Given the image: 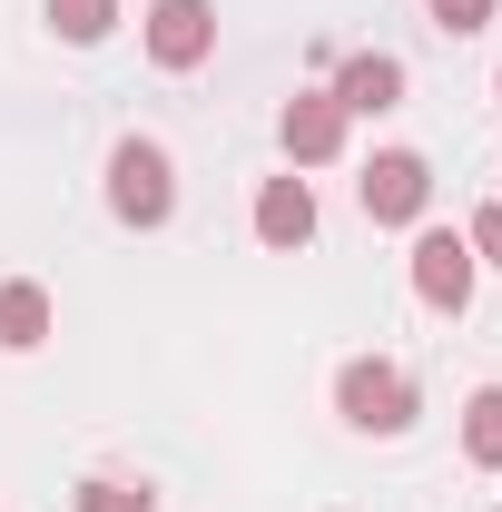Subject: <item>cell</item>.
<instances>
[{
  "mask_svg": "<svg viewBox=\"0 0 502 512\" xmlns=\"http://www.w3.org/2000/svg\"><path fill=\"white\" fill-rule=\"evenodd\" d=\"M424 10H434V30H453V40H473L493 20V0H424Z\"/></svg>",
  "mask_w": 502,
  "mask_h": 512,
  "instance_id": "cell-13",
  "label": "cell"
},
{
  "mask_svg": "<svg viewBox=\"0 0 502 512\" xmlns=\"http://www.w3.org/2000/svg\"><path fill=\"white\" fill-rule=\"evenodd\" d=\"M0 345H10V355L50 345V286H30V276H10V286H0Z\"/></svg>",
  "mask_w": 502,
  "mask_h": 512,
  "instance_id": "cell-9",
  "label": "cell"
},
{
  "mask_svg": "<svg viewBox=\"0 0 502 512\" xmlns=\"http://www.w3.org/2000/svg\"><path fill=\"white\" fill-rule=\"evenodd\" d=\"M335 109H345V119H384V109H404V60H394V50L345 60V69H335Z\"/></svg>",
  "mask_w": 502,
  "mask_h": 512,
  "instance_id": "cell-7",
  "label": "cell"
},
{
  "mask_svg": "<svg viewBox=\"0 0 502 512\" xmlns=\"http://www.w3.org/2000/svg\"><path fill=\"white\" fill-rule=\"evenodd\" d=\"M473 266H483V256H473V237L424 227V237H414V296H424L434 316H463V306H473Z\"/></svg>",
  "mask_w": 502,
  "mask_h": 512,
  "instance_id": "cell-4",
  "label": "cell"
},
{
  "mask_svg": "<svg viewBox=\"0 0 502 512\" xmlns=\"http://www.w3.org/2000/svg\"><path fill=\"white\" fill-rule=\"evenodd\" d=\"M50 30L89 50V40H109V30H119V0H50Z\"/></svg>",
  "mask_w": 502,
  "mask_h": 512,
  "instance_id": "cell-12",
  "label": "cell"
},
{
  "mask_svg": "<svg viewBox=\"0 0 502 512\" xmlns=\"http://www.w3.org/2000/svg\"><path fill=\"white\" fill-rule=\"evenodd\" d=\"M69 503H79V512H158V493H148V483H128V473H89Z\"/></svg>",
  "mask_w": 502,
  "mask_h": 512,
  "instance_id": "cell-11",
  "label": "cell"
},
{
  "mask_svg": "<svg viewBox=\"0 0 502 512\" xmlns=\"http://www.w3.org/2000/svg\"><path fill=\"white\" fill-rule=\"evenodd\" d=\"M335 414H345L355 434H404V424H414V375L384 365V355H355V365L335 375Z\"/></svg>",
  "mask_w": 502,
  "mask_h": 512,
  "instance_id": "cell-2",
  "label": "cell"
},
{
  "mask_svg": "<svg viewBox=\"0 0 502 512\" xmlns=\"http://www.w3.org/2000/svg\"><path fill=\"white\" fill-rule=\"evenodd\" d=\"M109 207H119L128 227H168L178 217V168H168L158 138H119L109 148Z\"/></svg>",
  "mask_w": 502,
  "mask_h": 512,
  "instance_id": "cell-1",
  "label": "cell"
},
{
  "mask_svg": "<svg viewBox=\"0 0 502 512\" xmlns=\"http://www.w3.org/2000/svg\"><path fill=\"white\" fill-rule=\"evenodd\" d=\"M463 237H473V256H493V266H502V207H483V217H473Z\"/></svg>",
  "mask_w": 502,
  "mask_h": 512,
  "instance_id": "cell-14",
  "label": "cell"
},
{
  "mask_svg": "<svg viewBox=\"0 0 502 512\" xmlns=\"http://www.w3.org/2000/svg\"><path fill=\"white\" fill-rule=\"evenodd\" d=\"M463 453H473L483 473H502V384H483V394L463 404Z\"/></svg>",
  "mask_w": 502,
  "mask_h": 512,
  "instance_id": "cell-10",
  "label": "cell"
},
{
  "mask_svg": "<svg viewBox=\"0 0 502 512\" xmlns=\"http://www.w3.org/2000/svg\"><path fill=\"white\" fill-rule=\"evenodd\" d=\"M286 158H296V168H325V158H345V109H335V89H296V99H286Z\"/></svg>",
  "mask_w": 502,
  "mask_h": 512,
  "instance_id": "cell-6",
  "label": "cell"
},
{
  "mask_svg": "<svg viewBox=\"0 0 502 512\" xmlns=\"http://www.w3.org/2000/svg\"><path fill=\"white\" fill-rule=\"evenodd\" d=\"M256 237H266V247H306L315 237V188L306 178H266V188H256Z\"/></svg>",
  "mask_w": 502,
  "mask_h": 512,
  "instance_id": "cell-8",
  "label": "cell"
},
{
  "mask_svg": "<svg viewBox=\"0 0 502 512\" xmlns=\"http://www.w3.org/2000/svg\"><path fill=\"white\" fill-rule=\"evenodd\" d=\"M355 197H365V217H375V227H414V217L434 207V168H424L414 148H375V158H365V178H355Z\"/></svg>",
  "mask_w": 502,
  "mask_h": 512,
  "instance_id": "cell-3",
  "label": "cell"
},
{
  "mask_svg": "<svg viewBox=\"0 0 502 512\" xmlns=\"http://www.w3.org/2000/svg\"><path fill=\"white\" fill-rule=\"evenodd\" d=\"M217 50V10L207 0H148V60L158 69H197Z\"/></svg>",
  "mask_w": 502,
  "mask_h": 512,
  "instance_id": "cell-5",
  "label": "cell"
}]
</instances>
